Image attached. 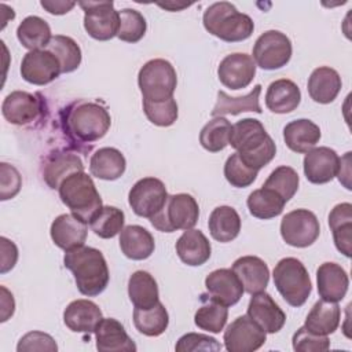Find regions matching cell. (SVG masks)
I'll list each match as a JSON object with an SVG mask.
<instances>
[{"label": "cell", "instance_id": "1", "mask_svg": "<svg viewBox=\"0 0 352 352\" xmlns=\"http://www.w3.org/2000/svg\"><path fill=\"white\" fill-rule=\"evenodd\" d=\"M63 265L73 274L78 292L87 297L99 296L109 285V267L99 249L82 245L67 250Z\"/></svg>", "mask_w": 352, "mask_h": 352}, {"label": "cell", "instance_id": "2", "mask_svg": "<svg viewBox=\"0 0 352 352\" xmlns=\"http://www.w3.org/2000/svg\"><path fill=\"white\" fill-rule=\"evenodd\" d=\"M230 144L241 160L256 170L268 165L276 154V146L264 125L256 118L236 121L230 133Z\"/></svg>", "mask_w": 352, "mask_h": 352}, {"label": "cell", "instance_id": "3", "mask_svg": "<svg viewBox=\"0 0 352 352\" xmlns=\"http://www.w3.org/2000/svg\"><path fill=\"white\" fill-rule=\"evenodd\" d=\"M65 125L66 132L77 142L92 143L107 133L111 125V117L100 103L80 100L69 106Z\"/></svg>", "mask_w": 352, "mask_h": 352}, {"label": "cell", "instance_id": "4", "mask_svg": "<svg viewBox=\"0 0 352 352\" xmlns=\"http://www.w3.org/2000/svg\"><path fill=\"white\" fill-rule=\"evenodd\" d=\"M204 28L214 37L236 43L249 38L254 30L253 19L239 12L234 4L228 1H219L209 6L202 16Z\"/></svg>", "mask_w": 352, "mask_h": 352}, {"label": "cell", "instance_id": "5", "mask_svg": "<svg viewBox=\"0 0 352 352\" xmlns=\"http://www.w3.org/2000/svg\"><path fill=\"white\" fill-rule=\"evenodd\" d=\"M58 191L60 201L72 210V213L88 224L103 206L92 177L85 172L70 173L60 183Z\"/></svg>", "mask_w": 352, "mask_h": 352}, {"label": "cell", "instance_id": "6", "mask_svg": "<svg viewBox=\"0 0 352 352\" xmlns=\"http://www.w3.org/2000/svg\"><path fill=\"white\" fill-rule=\"evenodd\" d=\"M274 285L292 307H301L312 292V282L305 265L296 257H285L272 271Z\"/></svg>", "mask_w": 352, "mask_h": 352}, {"label": "cell", "instance_id": "7", "mask_svg": "<svg viewBox=\"0 0 352 352\" xmlns=\"http://www.w3.org/2000/svg\"><path fill=\"white\" fill-rule=\"evenodd\" d=\"M199 217V206L190 194L180 192L168 195L165 205L148 220L154 228L162 232L191 230Z\"/></svg>", "mask_w": 352, "mask_h": 352}, {"label": "cell", "instance_id": "8", "mask_svg": "<svg viewBox=\"0 0 352 352\" xmlns=\"http://www.w3.org/2000/svg\"><path fill=\"white\" fill-rule=\"evenodd\" d=\"M138 85L143 99L161 102L173 98L177 85V74L172 63L157 58L146 62L138 74Z\"/></svg>", "mask_w": 352, "mask_h": 352}, {"label": "cell", "instance_id": "9", "mask_svg": "<svg viewBox=\"0 0 352 352\" xmlns=\"http://www.w3.org/2000/svg\"><path fill=\"white\" fill-rule=\"evenodd\" d=\"M293 47L290 38L279 30L261 33L254 45L252 58L264 70H276L286 66L292 58Z\"/></svg>", "mask_w": 352, "mask_h": 352}, {"label": "cell", "instance_id": "10", "mask_svg": "<svg viewBox=\"0 0 352 352\" xmlns=\"http://www.w3.org/2000/svg\"><path fill=\"white\" fill-rule=\"evenodd\" d=\"M84 11V29L95 40L107 41L117 36L120 15L113 1H78Z\"/></svg>", "mask_w": 352, "mask_h": 352}, {"label": "cell", "instance_id": "11", "mask_svg": "<svg viewBox=\"0 0 352 352\" xmlns=\"http://www.w3.org/2000/svg\"><path fill=\"white\" fill-rule=\"evenodd\" d=\"M319 220L308 209H294L282 217L280 236L293 248L311 246L319 238Z\"/></svg>", "mask_w": 352, "mask_h": 352}, {"label": "cell", "instance_id": "12", "mask_svg": "<svg viewBox=\"0 0 352 352\" xmlns=\"http://www.w3.org/2000/svg\"><path fill=\"white\" fill-rule=\"evenodd\" d=\"M168 198L166 187L157 177H143L138 180L128 194V202L133 213L150 219L162 209Z\"/></svg>", "mask_w": 352, "mask_h": 352}, {"label": "cell", "instance_id": "13", "mask_svg": "<svg viewBox=\"0 0 352 352\" xmlns=\"http://www.w3.org/2000/svg\"><path fill=\"white\" fill-rule=\"evenodd\" d=\"M223 340L228 352H253L264 345L267 333L246 314L227 326Z\"/></svg>", "mask_w": 352, "mask_h": 352}, {"label": "cell", "instance_id": "14", "mask_svg": "<svg viewBox=\"0 0 352 352\" xmlns=\"http://www.w3.org/2000/svg\"><path fill=\"white\" fill-rule=\"evenodd\" d=\"M19 70L22 78L34 85H47L62 73L59 60L47 50L26 52Z\"/></svg>", "mask_w": 352, "mask_h": 352}, {"label": "cell", "instance_id": "15", "mask_svg": "<svg viewBox=\"0 0 352 352\" xmlns=\"http://www.w3.org/2000/svg\"><path fill=\"white\" fill-rule=\"evenodd\" d=\"M217 76L220 82L230 89L246 88L256 76V63L250 55L234 52L221 59Z\"/></svg>", "mask_w": 352, "mask_h": 352}, {"label": "cell", "instance_id": "16", "mask_svg": "<svg viewBox=\"0 0 352 352\" xmlns=\"http://www.w3.org/2000/svg\"><path fill=\"white\" fill-rule=\"evenodd\" d=\"M340 157L336 150L320 146L305 153L302 168L307 180L312 184H324L337 176Z\"/></svg>", "mask_w": 352, "mask_h": 352}, {"label": "cell", "instance_id": "17", "mask_svg": "<svg viewBox=\"0 0 352 352\" xmlns=\"http://www.w3.org/2000/svg\"><path fill=\"white\" fill-rule=\"evenodd\" d=\"M52 242L67 252L82 246L88 235V223L74 213H63L55 217L50 228Z\"/></svg>", "mask_w": 352, "mask_h": 352}, {"label": "cell", "instance_id": "18", "mask_svg": "<svg viewBox=\"0 0 352 352\" xmlns=\"http://www.w3.org/2000/svg\"><path fill=\"white\" fill-rule=\"evenodd\" d=\"M205 286L208 290V297L226 307L235 305L245 293L239 278L230 268H219L212 271L205 278Z\"/></svg>", "mask_w": 352, "mask_h": 352}, {"label": "cell", "instance_id": "19", "mask_svg": "<svg viewBox=\"0 0 352 352\" xmlns=\"http://www.w3.org/2000/svg\"><path fill=\"white\" fill-rule=\"evenodd\" d=\"M41 102L36 95L26 91H12L1 104L3 117L14 125H26L41 113Z\"/></svg>", "mask_w": 352, "mask_h": 352}, {"label": "cell", "instance_id": "20", "mask_svg": "<svg viewBox=\"0 0 352 352\" xmlns=\"http://www.w3.org/2000/svg\"><path fill=\"white\" fill-rule=\"evenodd\" d=\"M248 315L265 331L270 334L282 330L286 322V315L280 307L274 301V298L264 292L252 294L248 305Z\"/></svg>", "mask_w": 352, "mask_h": 352}, {"label": "cell", "instance_id": "21", "mask_svg": "<svg viewBox=\"0 0 352 352\" xmlns=\"http://www.w3.org/2000/svg\"><path fill=\"white\" fill-rule=\"evenodd\" d=\"M102 318L99 305L85 298L72 301L63 311V323L74 333H95Z\"/></svg>", "mask_w": 352, "mask_h": 352}, {"label": "cell", "instance_id": "22", "mask_svg": "<svg viewBox=\"0 0 352 352\" xmlns=\"http://www.w3.org/2000/svg\"><path fill=\"white\" fill-rule=\"evenodd\" d=\"M318 293L323 300L338 302L341 301L349 286L346 271L337 263L326 261L316 270Z\"/></svg>", "mask_w": 352, "mask_h": 352}, {"label": "cell", "instance_id": "23", "mask_svg": "<svg viewBox=\"0 0 352 352\" xmlns=\"http://www.w3.org/2000/svg\"><path fill=\"white\" fill-rule=\"evenodd\" d=\"M239 278L243 290L249 294L264 292L270 280V270L264 260L257 256H242L231 268Z\"/></svg>", "mask_w": 352, "mask_h": 352}, {"label": "cell", "instance_id": "24", "mask_svg": "<svg viewBox=\"0 0 352 352\" xmlns=\"http://www.w3.org/2000/svg\"><path fill=\"white\" fill-rule=\"evenodd\" d=\"M96 349L100 352H135L136 345L124 326L114 318H102L95 330Z\"/></svg>", "mask_w": 352, "mask_h": 352}, {"label": "cell", "instance_id": "25", "mask_svg": "<svg viewBox=\"0 0 352 352\" xmlns=\"http://www.w3.org/2000/svg\"><path fill=\"white\" fill-rule=\"evenodd\" d=\"M175 248L179 258L190 267H199L205 264L212 253L210 242L205 234L194 228L186 230L176 241Z\"/></svg>", "mask_w": 352, "mask_h": 352}, {"label": "cell", "instance_id": "26", "mask_svg": "<svg viewBox=\"0 0 352 352\" xmlns=\"http://www.w3.org/2000/svg\"><path fill=\"white\" fill-rule=\"evenodd\" d=\"M301 91L298 85L287 78L272 81L265 94V106L275 114H287L298 107Z\"/></svg>", "mask_w": 352, "mask_h": 352}, {"label": "cell", "instance_id": "27", "mask_svg": "<svg viewBox=\"0 0 352 352\" xmlns=\"http://www.w3.org/2000/svg\"><path fill=\"white\" fill-rule=\"evenodd\" d=\"M320 128L308 118L290 121L283 128V140L286 146L297 153L305 154L312 150L320 140Z\"/></svg>", "mask_w": 352, "mask_h": 352}, {"label": "cell", "instance_id": "28", "mask_svg": "<svg viewBox=\"0 0 352 352\" xmlns=\"http://www.w3.org/2000/svg\"><path fill=\"white\" fill-rule=\"evenodd\" d=\"M307 87L314 102L327 104L331 103L340 94L342 81L337 70L329 66H319L311 73Z\"/></svg>", "mask_w": 352, "mask_h": 352}, {"label": "cell", "instance_id": "29", "mask_svg": "<svg viewBox=\"0 0 352 352\" xmlns=\"http://www.w3.org/2000/svg\"><path fill=\"white\" fill-rule=\"evenodd\" d=\"M120 249L131 260H146L154 253L155 241L148 230L131 224L120 232Z\"/></svg>", "mask_w": 352, "mask_h": 352}, {"label": "cell", "instance_id": "30", "mask_svg": "<svg viewBox=\"0 0 352 352\" xmlns=\"http://www.w3.org/2000/svg\"><path fill=\"white\" fill-rule=\"evenodd\" d=\"M340 319V305L337 302L320 298L314 304V307L308 312L304 322V327L314 334L329 336L338 329Z\"/></svg>", "mask_w": 352, "mask_h": 352}, {"label": "cell", "instance_id": "31", "mask_svg": "<svg viewBox=\"0 0 352 352\" xmlns=\"http://www.w3.org/2000/svg\"><path fill=\"white\" fill-rule=\"evenodd\" d=\"M74 172H84L81 158L74 153L59 151L51 154L43 168V179L52 190L59 188L60 183Z\"/></svg>", "mask_w": 352, "mask_h": 352}, {"label": "cell", "instance_id": "32", "mask_svg": "<svg viewBox=\"0 0 352 352\" xmlns=\"http://www.w3.org/2000/svg\"><path fill=\"white\" fill-rule=\"evenodd\" d=\"M126 161L124 154L114 147H102L96 150L89 160V172L102 180H117L124 175Z\"/></svg>", "mask_w": 352, "mask_h": 352}, {"label": "cell", "instance_id": "33", "mask_svg": "<svg viewBox=\"0 0 352 352\" xmlns=\"http://www.w3.org/2000/svg\"><path fill=\"white\" fill-rule=\"evenodd\" d=\"M208 228L214 241L227 243L239 235L241 217L234 208L221 205L212 210L208 220Z\"/></svg>", "mask_w": 352, "mask_h": 352}, {"label": "cell", "instance_id": "34", "mask_svg": "<svg viewBox=\"0 0 352 352\" xmlns=\"http://www.w3.org/2000/svg\"><path fill=\"white\" fill-rule=\"evenodd\" d=\"M329 227L333 232L334 245L345 257H351L352 245V205L342 202L329 213Z\"/></svg>", "mask_w": 352, "mask_h": 352}, {"label": "cell", "instance_id": "35", "mask_svg": "<svg viewBox=\"0 0 352 352\" xmlns=\"http://www.w3.org/2000/svg\"><path fill=\"white\" fill-rule=\"evenodd\" d=\"M128 296L135 308L148 309L154 307L160 301L157 280L147 271H135L128 280Z\"/></svg>", "mask_w": 352, "mask_h": 352}, {"label": "cell", "instance_id": "36", "mask_svg": "<svg viewBox=\"0 0 352 352\" xmlns=\"http://www.w3.org/2000/svg\"><path fill=\"white\" fill-rule=\"evenodd\" d=\"M261 92V85L257 84L254 88L243 96H230L224 91H217V100L212 110V117H223L226 114L238 116L243 111L261 113L258 96Z\"/></svg>", "mask_w": 352, "mask_h": 352}, {"label": "cell", "instance_id": "37", "mask_svg": "<svg viewBox=\"0 0 352 352\" xmlns=\"http://www.w3.org/2000/svg\"><path fill=\"white\" fill-rule=\"evenodd\" d=\"M16 37L22 47L29 51H36L45 50L52 38V34L47 21L37 15H29L18 25Z\"/></svg>", "mask_w": 352, "mask_h": 352}, {"label": "cell", "instance_id": "38", "mask_svg": "<svg viewBox=\"0 0 352 352\" xmlns=\"http://www.w3.org/2000/svg\"><path fill=\"white\" fill-rule=\"evenodd\" d=\"M285 201L275 191L261 187L249 194L246 205L250 214L256 219L268 220L279 216L283 212Z\"/></svg>", "mask_w": 352, "mask_h": 352}, {"label": "cell", "instance_id": "39", "mask_svg": "<svg viewBox=\"0 0 352 352\" xmlns=\"http://www.w3.org/2000/svg\"><path fill=\"white\" fill-rule=\"evenodd\" d=\"M133 324L136 330L147 337H158L168 329L169 315L161 301L148 309H133Z\"/></svg>", "mask_w": 352, "mask_h": 352}, {"label": "cell", "instance_id": "40", "mask_svg": "<svg viewBox=\"0 0 352 352\" xmlns=\"http://www.w3.org/2000/svg\"><path fill=\"white\" fill-rule=\"evenodd\" d=\"M231 122L224 117H213L199 132V143L209 153H219L230 144Z\"/></svg>", "mask_w": 352, "mask_h": 352}, {"label": "cell", "instance_id": "41", "mask_svg": "<svg viewBox=\"0 0 352 352\" xmlns=\"http://www.w3.org/2000/svg\"><path fill=\"white\" fill-rule=\"evenodd\" d=\"M202 301H205L195 312L194 315V323L198 326L201 330L209 331V333H220L228 318V309L226 305L212 300V298H205V296H201Z\"/></svg>", "mask_w": 352, "mask_h": 352}, {"label": "cell", "instance_id": "42", "mask_svg": "<svg viewBox=\"0 0 352 352\" xmlns=\"http://www.w3.org/2000/svg\"><path fill=\"white\" fill-rule=\"evenodd\" d=\"M59 60L62 73L74 72L81 63V48L69 36L55 34L45 48Z\"/></svg>", "mask_w": 352, "mask_h": 352}, {"label": "cell", "instance_id": "43", "mask_svg": "<svg viewBox=\"0 0 352 352\" xmlns=\"http://www.w3.org/2000/svg\"><path fill=\"white\" fill-rule=\"evenodd\" d=\"M124 223L125 216L121 209L104 205L92 217V220L89 221V227L99 238L110 239L121 232V230L124 228Z\"/></svg>", "mask_w": 352, "mask_h": 352}, {"label": "cell", "instance_id": "44", "mask_svg": "<svg viewBox=\"0 0 352 352\" xmlns=\"http://www.w3.org/2000/svg\"><path fill=\"white\" fill-rule=\"evenodd\" d=\"M298 184H300L298 173L292 166L282 165V166L275 168L270 173V176L264 182L263 187L275 191L278 195H280L283 198L285 202H287L297 192Z\"/></svg>", "mask_w": 352, "mask_h": 352}, {"label": "cell", "instance_id": "45", "mask_svg": "<svg viewBox=\"0 0 352 352\" xmlns=\"http://www.w3.org/2000/svg\"><path fill=\"white\" fill-rule=\"evenodd\" d=\"M120 15V29L117 37L125 43H138L143 38L147 29V22L144 16L133 8H122L118 11Z\"/></svg>", "mask_w": 352, "mask_h": 352}, {"label": "cell", "instance_id": "46", "mask_svg": "<svg viewBox=\"0 0 352 352\" xmlns=\"http://www.w3.org/2000/svg\"><path fill=\"white\" fill-rule=\"evenodd\" d=\"M143 111L147 120L157 126H170L179 116V109L175 98L161 102H151L143 99Z\"/></svg>", "mask_w": 352, "mask_h": 352}, {"label": "cell", "instance_id": "47", "mask_svg": "<svg viewBox=\"0 0 352 352\" xmlns=\"http://www.w3.org/2000/svg\"><path fill=\"white\" fill-rule=\"evenodd\" d=\"M258 170L249 168L235 151L231 154L224 164V177L226 180L236 188L249 187L257 177Z\"/></svg>", "mask_w": 352, "mask_h": 352}, {"label": "cell", "instance_id": "48", "mask_svg": "<svg viewBox=\"0 0 352 352\" xmlns=\"http://www.w3.org/2000/svg\"><path fill=\"white\" fill-rule=\"evenodd\" d=\"M293 349L297 352H322L330 348L327 336H319L308 331L304 326L293 334Z\"/></svg>", "mask_w": 352, "mask_h": 352}, {"label": "cell", "instance_id": "49", "mask_svg": "<svg viewBox=\"0 0 352 352\" xmlns=\"http://www.w3.org/2000/svg\"><path fill=\"white\" fill-rule=\"evenodd\" d=\"M177 352H197V351H220L221 344L206 334L187 333L177 340L175 346Z\"/></svg>", "mask_w": 352, "mask_h": 352}, {"label": "cell", "instance_id": "50", "mask_svg": "<svg viewBox=\"0 0 352 352\" xmlns=\"http://www.w3.org/2000/svg\"><path fill=\"white\" fill-rule=\"evenodd\" d=\"M16 351L18 352H32V351H47V352H56L58 351V345L55 342V340L44 333V331H38V330H33L26 333L18 342L16 345Z\"/></svg>", "mask_w": 352, "mask_h": 352}, {"label": "cell", "instance_id": "51", "mask_svg": "<svg viewBox=\"0 0 352 352\" xmlns=\"http://www.w3.org/2000/svg\"><path fill=\"white\" fill-rule=\"evenodd\" d=\"M22 187V177L18 169L7 162L0 164V199L14 198Z\"/></svg>", "mask_w": 352, "mask_h": 352}, {"label": "cell", "instance_id": "52", "mask_svg": "<svg viewBox=\"0 0 352 352\" xmlns=\"http://www.w3.org/2000/svg\"><path fill=\"white\" fill-rule=\"evenodd\" d=\"M0 272L7 274L11 271L18 260V248L16 245L7 239L6 236L0 238Z\"/></svg>", "mask_w": 352, "mask_h": 352}, {"label": "cell", "instance_id": "53", "mask_svg": "<svg viewBox=\"0 0 352 352\" xmlns=\"http://www.w3.org/2000/svg\"><path fill=\"white\" fill-rule=\"evenodd\" d=\"M41 7L52 15H63L69 12L77 3L76 1H58V0H41Z\"/></svg>", "mask_w": 352, "mask_h": 352}, {"label": "cell", "instance_id": "54", "mask_svg": "<svg viewBox=\"0 0 352 352\" xmlns=\"http://www.w3.org/2000/svg\"><path fill=\"white\" fill-rule=\"evenodd\" d=\"M337 177H338L340 183H342L345 186L346 190H351V183H349V179H351V151L345 153V155L342 158H340Z\"/></svg>", "mask_w": 352, "mask_h": 352}, {"label": "cell", "instance_id": "55", "mask_svg": "<svg viewBox=\"0 0 352 352\" xmlns=\"http://www.w3.org/2000/svg\"><path fill=\"white\" fill-rule=\"evenodd\" d=\"M1 319L0 322H6L8 320L10 316H12L14 311H15V301L12 294L4 287L1 286Z\"/></svg>", "mask_w": 352, "mask_h": 352}, {"label": "cell", "instance_id": "56", "mask_svg": "<svg viewBox=\"0 0 352 352\" xmlns=\"http://www.w3.org/2000/svg\"><path fill=\"white\" fill-rule=\"evenodd\" d=\"M160 7L169 10V11H180L186 7H190L191 3H175V1H169V3H158Z\"/></svg>", "mask_w": 352, "mask_h": 352}]
</instances>
